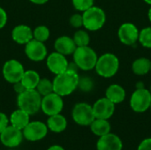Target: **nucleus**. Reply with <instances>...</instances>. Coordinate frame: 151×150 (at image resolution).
<instances>
[{"instance_id":"obj_1","label":"nucleus","mask_w":151,"mask_h":150,"mask_svg":"<svg viewBox=\"0 0 151 150\" xmlns=\"http://www.w3.org/2000/svg\"><path fill=\"white\" fill-rule=\"evenodd\" d=\"M79 78L78 72L70 70L56 75L52 80L54 92L62 97L73 94L78 88Z\"/></svg>"},{"instance_id":"obj_2","label":"nucleus","mask_w":151,"mask_h":150,"mask_svg":"<svg viewBox=\"0 0 151 150\" xmlns=\"http://www.w3.org/2000/svg\"><path fill=\"white\" fill-rule=\"evenodd\" d=\"M119 59L113 53H104L98 57L95 70L103 78L108 79L115 76L119 69Z\"/></svg>"},{"instance_id":"obj_3","label":"nucleus","mask_w":151,"mask_h":150,"mask_svg":"<svg viewBox=\"0 0 151 150\" xmlns=\"http://www.w3.org/2000/svg\"><path fill=\"white\" fill-rule=\"evenodd\" d=\"M42 98V95L36 89H26L24 92L18 95L17 104L19 109L31 116L41 110Z\"/></svg>"},{"instance_id":"obj_4","label":"nucleus","mask_w":151,"mask_h":150,"mask_svg":"<svg viewBox=\"0 0 151 150\" xmlns=\"http://www.w3.org/2000/svg\"><path fill=\"white\" fill-rule=\"evenodd\" d=\"M73 62L77 65L79 70L90 71L95 69L98 56L92 49L88 46L77 47L73 54Z\"/></svg>"},{"instance_id":"obj_5","label":"nucleus","mask_w":151,"mask_h":150,"mask_svg":"<svg viewBox=\"0 0 151 150\" xmlns=\"http://www.w3.org/2000/svg\"><path fill=\"white\" fill-rule=\"evenodd\" d=\"M83 27L88 31H97L101 29L106 22L105 11L98 6L93 5L82 12Z\"/></svg>"},{"instance_id":"obj_6","label":"nucleus","mask_w":151,"mask_h":150,"mask_svg":"<svg viewBox=\"0 0 151 150\" xmlns=\"http://www.w3.org/2000/svg\"><path fill=\"white\" fill-rule=\"evenodd\" d=\"M151 93L148 88H135L130 98V107L137 113H143L150 110Z\"/></svg>"},{"instance_id":"obj_7","label":"nucleus","mask_w":151,"mask_h":150,"mask_svg":"<svg viewBox=\"0 0 151 150\" xmlns=\"http://www.w3.org/2000/svg\"><path fill=\"white\" fill-rule=\"evenodd\" d=\"M72 118L77 125L81 126H89L96 118L92 105L87 103H76L72 111Z\"/></svg>"},{"instance_id":"obj_8","label":"nucleus","mask_w":151,"mask_h":150,"mask_svg":"<svg viewBox=\"0 0 151 150\" xmlns=\"http://www.w3.org/2000/svg\"><path fill=\"white\" fill-rule=\"evenodd\" d=\"M64 109V101L61 95L52 92L42 96L41 110L47 116H52L61 113Z\"/></svg>"},{"instance_id":"obj_9","label":"nucleus","mask_w":151,"mask_h":150,"mask_svg":"<svg viewBox=\"0 0 151 150\" xmlns=\"http://www.w3.org/2000/svg\"><path fill=\"white\" fill-rule=\"evenodd\" d=\"M24 72L25 69L23 65L16 59L7 60L4 64L2 68V73L4 79L11 84L20 81L24 74Z\"/></svg>"},{"instance_id":"obj_10","label":"nucleus","mask_w":151,"mask_h":150,"mask_svg":"<svg viewBox=\"0 0 151 150\" xmlns=\"http://www.w3.org/2000/svg\"><path fill=\"white\" fill-rule=\"evenodd\" d=\"M140 30L132 22H125L118 29V37L120 42L127 46H133L138 42Z\"/></svg>"},{"instance_id":"obj_11","label":"nucleus","mask_w":151,"mask_h":150,"mask_svg":"<svg viewBox=\"0 0 151 150\" xmlns=\"http://www.w3.org/2000/svg\"><path fill=\"white\" fill-rule=\"evenodd\" d=\"M48 126L41 121H30L22 130L23 137L28 141H38L44 139L48 133Z\"/></svg>"},{"instance_id":"obj_12","label":"nucleus","mask_w":151,"mask_h":150,"mask_svg":"<svg viewBox=\"0 0 151 150\" xmlns=\"http://www.w3.org/2000/svg\"><path fill=\"white\" fill-rule=\"evenodd\" d=\"M25 54L27 57L34 62H41L48 56V50L44 42L32 39L25 44Z\"/></svg>"},{"instance_id":"obj_13","label":"nucleus","mask_w":151,"mask_h":150,"mask_svg":"<svg viewBox=\"0 0 151 150\" xmlns=\"http://www.w3.org/2000/svg\"><path fill=\"white\" fill-rule=\"evenodd\" d=\"M23 138L22 131L12 126V125H8L0 133V141L2 144L10 149L19 146L23 141Z\"/></svg>"},{"instance_id":"obj_14","label":"nucleus","mask_w":151,"mask_h":150,"mask_svg":"<svg viewBox=\"0 0 151 150\" xmlns=\"http://www.w3.org/2000/svg\"><path fill=\"white\" fill-rule=\"evenodd\" d=\"M68 63L69 62L65 56L58 51L50 53L46 57V65L50 72L55 75L65 72L68 67Z\"/></svg>"},{"instance_id":"obj_15","label":"nucleus","mask_w":151,"mask_h":150,"mask_svg":"<svg viewBox=\"0 0 151 150\" xmlns=\"http://www.w3.org/2000/svg\"><path fill=\"white\" fill-rule=\"evenodd\" d=\"M92 108L96 118L109 120L115 112V104L105 96L96 101L92 105Z\"/></svg>"},{"instance_id":"obj_16","label":"nucleus","mask_w":151,"mask_h":150,"mask_svg":"<svg viewBox=\"0 0 151 150\" xmlns=\"http://www.w3.org/2000/svg\"><path fill=\"white\" fill-rule=\"evenodd\" d=\"M97 150H122L123 142L121 139L111 133L99 137L96 142Z\"/></svg>"},{"instance_id":"obj_17","label":"nucleus","mask_w":151,"mask_h":150,"mask_svg":"<svg viewBox=\"0 0 151 150\" xmlns=\"http://www.w3.org/2000/svg\"><path fill=\"white\" fill-rule=\"evenodd\" d=\"M12 39L18 44L25 45L34 39L33 30L27 25H18L12 31Z\"/></svg>"},{"instance_id":"obj_18","label":"nucleus","mask_w":151,"mask_h":150,"mask_svg":"<svg viewBox=\"0 0 151 150\" xmlns=\"http://www.w3.org/2000/svg\"><path fill=\"white\" fill-rule=\"evenodd\" d=\"M77 46L73 39L68 35H62L57 38L54 42V49L56 51L65 55L69 56L73 55L74 50H76Z\"/></svg>"},{"instance_id":"obj_19","label":"nucleus","mask_w":151,"mask_h":150,"mask_svg":"<svg viewBox=\"0 0 151 150\" xmlns=\"http://www.w3.org/2000/svg\"><path fill=\"white\" fill-rule=\"evenodd\" d=\"M126 96V90L119 84H111L106 88L105 97L108 98L111 102H112L115 105L124 102Z\"/></svg>"},{"instance_id":"obj_20","label":"nucleus","mask_w":151,"mask_h":150,"mask_svg":"<svg viewBox=\"0 0 151 150\" xmlns=\"http://www.w3.org/2000/svg\"><path fill=\"white\" fill-rule=\"evenodd\" d=\"M46 125L50 131L56 133H60L66 129L67 120L65 116L59 113V114L50 116L47 120Z\"/></svg>"},{"instance_id":"obj_21","label":"nucleus","mask_w":151,"mask_h":150,"mask_svg":"<svg viewBox=\"0 0 151 150\" xmlns=\"http://www.w3.org/2000/svg\"><path fill=\"white\" fill-rule=\"evenodd\" d=\"M9 122L12 126L22 131L30 122V115L20 109H18L11 114Z\"/></svg>"},{"instance_id":"obj_22","label":"nucleus","mask_w":151,"mask_h":150,"mask_svg":"<svg viewBox=\"0 0 151 150\" xmlns=\"http://www.w3.org/2000/svg\"><path fill=\"white\" fill-rule=\"evenodd\" d=\"M91 132L98 136H104L111 133V126L108 119H102V118H95L94 121L89 126Z\"/></svg>"},{"instance_id":"obj_23","label":"nucleus","mask_w":151,"mask_h":150,"mask_svg":"<svg viewBox=\"0 0 151 150\" xmlns=\"http://www.w3.org/2000/svg\"><path fill=\"white\" fill-rule=\"evenodd\" d=\"M151 60L148 57L136 58L132 64V71L137 76H144L150 72Z\"/></svg>"},{"instance_id":"obj_24","label":"nucleus","mask_w":151,"mask_h":150,"mask_svg":"<svg viewBox=\"0 0 151 150\" xmlns=\"http://www.w3.org/2000/svg\"><path fill=\"white\" fill-rule=\"evenodd\" d=\"M41 77L39 73L35 70H27L20 80V82L26 88V89H35Z\"/></svg>"},{"instance_id":"obj_25","label":"nucleus","mask_w":151,"mask_h":150,"mask_svg":"<svg viewBox=\"0 0 151 150\" xmlns=\"http://www.w3.org/2000/svg\"><path fill=\"white\" fill-rule=\"evenodd\" d=\"M77 47L88 46L90 42V36L86 29H78L73 37Z\"/></svg>"},{"instance_id":"obj_26","label":"nucleus","mask_w":151,"mask_h":150,"mask_svg":"<svg viewBox=\"0 0 151 150\" xmlns=\"http://www.w3.org/2000/svg\"><path fill=\"white\" fill-rule=\"evenodd\" d=\"M35 89L42 97L44 95H47L54 92L53 82L51 80H50L49 79H47V78L40 79V80H39Z\"/></svg>"},{"instance_id":"obj_27","label":"nucleus","mask_w":151,"mask_h":150,"mask_svg":"<svg viewBox=\"0 0 151 150\" xmlns=\"http://www.w3.org/2000/svg\"><path fill=\"white\" fill-rule=\"evenodd\" d=\"M50 29L46 26H43V25L38 26L33 30L34 39L42 42H45L50 38Z\"/></svg>"},{"instance_id":"obj_28","label":"nucleus","mask_w":151,"mask_h":150,"mask_svg":"<svg viewBox=\"0 0 151 150\" xmlns=\"http://www.w3.org/2000/svg\"><path fill=\"white\" fill-rule=\"evenodd\" d=\"M138 42L144 48L151 49V27H146L140 30Z\"/></svg>"},{"instance_id":"obj_29","label":"nucleus","mask_w":151,"mask_h":150,"mask_svg":"<svg viewBox=\"0 0 151 150\" xmlns=\"http://www.w3.org/2000/svg\"><path fill=\"white\" fill-rule=\"evenodd\" d=\"M94 88H95V82L91 77L82 76L79 78L78 88L81 91L84 93H89L94 89Z\"/></svg>"},{"instance_id":"obj_30","label":"nucleus","mask_w":151,"mask_h":150,"mask_svg":"<svg viewBox=\"0 0 151 150\" xmlns=\"http://www.w3.org/2000/svg\"><path fill=\"white\" fill-rule=\"evenodd\" d=\"M95 0H72L73 7L79 11H85L94 5Z\"/></svg>"},{"instance_id":"obj_31","label":"nucleus","mask_w":151,"mask_h":150,"mask_svg":"<svg viewBox=\"0 0 151 150\" xmlns=\"http://www.w3.org/2000/svg\"><path fill=\"white\" fill-rule=\"evenodd\" d=\"M69 23L70 25L74 27L80 29L81 27H83V17L82 14L81 13H74L73 14L70 19H69Z\"/></svg>"},{"instance_id":"obj_32","label":"nucleus","mask_w":151,"mask_h":150,"mask_svg":"<svg viewBox=\"0 0 151 150\" xmlns=\"http://www.w3.org/2000/svg\"><path fill=\"white\" fill-rule=\"evenodd\" d=\"M7 20H8L7 12L5 11L4 8L0 6V29L5 27V25L7 24Z\"/></svg>"},{"instance_id":"obj_33","label":"nucleus","mask_w":151,"mask_h":150,"mask_svg":"<svg viewBox=\"0 0 151 150\" xmlns=\"http://www.w3.org/2000/svg\"><path fill=\"white\" fill-rule=\"evenodd\" d=\"M8 125H9V118L4 113L0 112V133L5 129V127Z\"/></svg>"},{"instance_id":"obj_34","label":"nucleus","mask_w":151,"mask_h":150,"mask_svg":"<svg viewBox=\"0 0 151 150\" xmlns=\"http://www.w3.org/2000/svg\"><path fill=\"white\" fill-rule=\"evenodd\" d=\"M137 150H151V138L144 139L139 144Z\"/></svg>"},{"instance_id":"obj_35","label":"nucleus","mask_w":151,"mask_h":150,"mask_svg":"<svg viewBox=\"0 0 151 150\" xmlns=\"http://www.w3.org/2000/svg\"><path fill=\"white\" fill-rule=\"evenodd\" d=\"M13 89H14V91L19 95V94L24 92V91L26 90V88L23 86V84H22L20 81H18V82L13 83Z\"/></svg>"},{"instance_id":"obj_36","label":"nucleus","mask_w":151,"mask_h":150,"mask_svg":"<svg viewBox=\"0 0 151 150\" xmlns=\"http://www.w3.org/2000/svg\"><path fill=\"white\" fill-rule=\"evenodd\" d=\"M31 3H33V4H46L49 0H29Z\"/></svg>"},{"instance_id":"obj_37","label":"nucleus","mask_w":151,"mask_h":150,"mask_svg":"<svg viewBox=\"0 0 151 150\" xmlns=\"http://www.w3.org/2000/svg\"><path fill=\"white\" fill-rule=\"evenodd\" d=\"M47 150H65L63 147L59 146V145H53L51 147H50Z\"/></svg>"},{"instance_id":"obj_38","label":"nucleus","mask_w":151,"mask_h":150,"mask_svg":"<svg viewBox=\"0 0 151 150\" xmlns=\"http://www.w3.org/2000/svg\"><path fill=\"white\" fill-rule=\"evenodd\" d=\"M135 88H145V85H144V83H143L142 81H138V82L136 83Z\"/></svg>"},{"instance_id":"obj_39","label":"nucleus","mask_w":151,"mask_h":150,"mask_svg":"<svg viewBox=\"0 0 151 150\" xmlns=\"http://www.w3.org/2000/svg\"><path fill=\"white\" fill-rule=\"evenodd\" d=\"M148 18H149V20L151 22V5L150 8L149 9V11H148Z\"/></svg>"},{"instance_id":"obj_40","label":"nucleus","mask_w":151,"mask_h":150,"mask_svg":"<svg viewBox=\"0 0 151 150\" xmlns=\"http://www.w3.org/2000/svg\"><path fill=\"white\" fill-rule=\"evenodd\" d=\"M146 4H150L151 5V0H143Z\"/></svg>"},{"instance_id":"obj_41","label":"nucleus","mask_w":151,"mask_h":150,"mask_svg":"<svg viewBox=\"0 0 151 150\" xmlns=\"http://www.w3.org/2000/svg\"><path fill=\"white\" fill-rule=\"evenodd\" d=\"M148 89H149V90H150V93H151V85H150V88H148Z\"/></svg>"},{"instance_id":"obj_42","label":"nucleus","mask_w":151,"mask_h":150,"mask_svg":"<svg viewBox=\"0 0 151 150\" xmlns=\"http://www.w3.org/2000/svg\"><path fill=\"white\" fill-rule=\"evenodd\" d=\"M150 111H151V103H150Z\"/></svg>"},{"instance_id":"obj_43","label":"nucleus","mask_w":151,"mask_h":150,"mask_svg":"<svg viewBox=\"0 0 151 150\" xmlns=\"http://www.w3.org/2000/svg\"><path fill=\"white\" fill-rule=\"evenodd\" d=\"M150 72H151V67H150Z\"/></svg>"},{"instance_id":"obj_44","label":"nucleus","mask_w":151,"mask_h":150,"mask_svg":"<svg viewBox=\"0 0 151 150\" xmlns=\"http://www.w3.org/2000/svg\"><path fill=\"white\" fill-rule=\"evenodd\" d=\"M10 150H13V149H10Z\"/></svg>"}]
</instances>
